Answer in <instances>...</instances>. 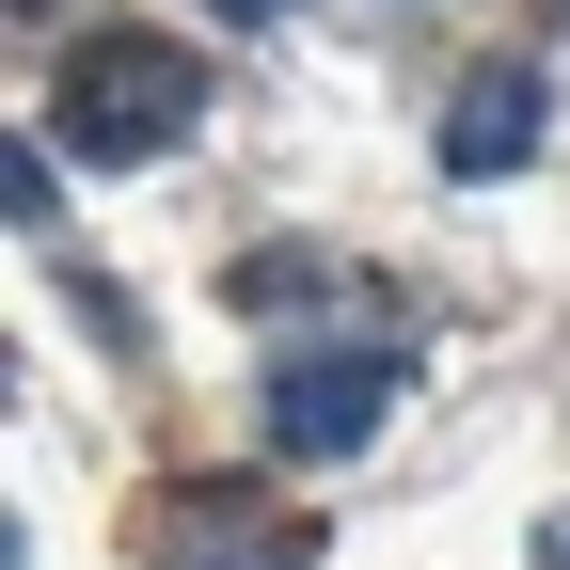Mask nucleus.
<instances>
[{
    "mask_svg": "<svg viewBox=\"0 0 570 570\" xmlns=\"http://www.w3.org/2000/svg\"><path fill=\"white\" fill-rule=\"evenodd\" d=\"M63 159H175V142L206 127V63L159 48V32H96L63 48Z\"/></svg>",
    "mask_w": 570,
    "mask_h": 570,
    "instance_id": "1",
    "label": "nucleus"
},
{
    "mask_svg": "<svg viewBox=\"0 0 570 570\" xmlns=\"http://www.w3.org/2000/svg\"><path fill=\"white\" fill-rule=\"evenodd\" d=\"M396 381H412L396 348H302V365H269V444L285 460H348L396 412Z\"/></svg>",
    "mask_w": 570,
    "mask_h": 570,
    "instance_id": "2",
    "label": "nucleus"
},
{
    "mask_svg": "<svg viewBox=\"0 0 570 570\" xmlns=\"http://www.w3.org/2000/svg\"><path fill=\"white\" fill-rule=\"evenodd\" d=\"M539 127H554V96L523 80V63H491V80H460V111H444V175H523L539 159Z\"/></svg>",
    "mask_w": 570,
    "mask_h": 570,
    "instance_id": "3",
    "label": "nucleus"
},
{
    "mask_svg": "<svg viewBox=\"0 0 570 570\" xmlns=\"http://www.w3.org/2000/svg\"><path fill=\"white\" fill-rule=\"evenodd\" d=\"M48 206H63V175L17 142V159H0V223H17V238H48Z\"/></svg>",
    "mask_w": 570,
    "mask_h": 570,
    "instance_id": "4",
    "label": "nucleus"
},
{
    "mask_svg": "<svg viewBox=\"0 0 570 570\" xmlns=\"http://www.w3.org/2000/svg\"><path fill=\"white\" fill-rule=\"evenodd\" d=\"M206 17H238V32H254V17H285V0H206Z\"/></svg>",
    "mask_w": 570,
    "mask_h": 570,
    "instance_id": "5",
    "label": "nucleus"
},
{
    "mask_svg": "<svg viewBox=\"0 0 570 570\" xmlns=\"http://www.w3.org/2000/svg\"><path fill=\"white\" fill-rule=\"evenodd\" d=\"M17 17H63V0H17Z\"/></svg>",
    "mask_w": 570,
    "mask_h": 570,
    "instance_id": "6",
    "label": "nucleus"
}]
</instances>
